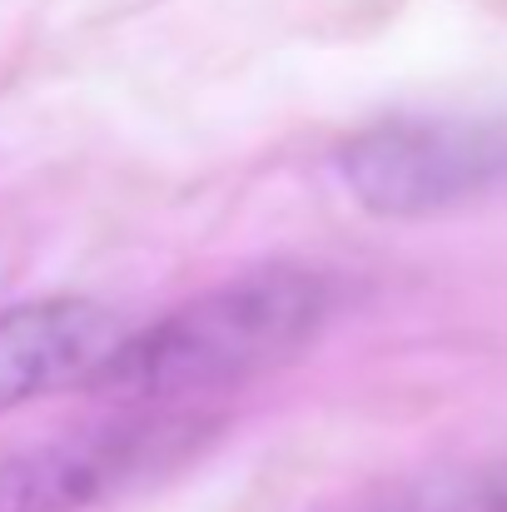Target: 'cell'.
Returning a JSON list of instances; mask_svg holds the SVG:
<instances>
[{
  "instance_id": "1",
  "label": "cell",
  "mask_w": 507,
  "mask_h": 512,
  "mask_svg": "<svg viewBox=\"0 0 507 512\" xmlns=\"http://www.w3.org/2000/svg\"><path fill=\"white\" fill-rule=\"evenodd\" d=\"M338 284L309 264H264L224 279L165 319L125 334L90 388L130 408H179L294 363L324 334Z\"/></svg>"
},
{
  "instance_id": "2",
  "label": "cell",
  "mask_w": 507,
  "mask_h": 512,
  "mask_svg": "<svg viewBox=\"0 0 507 512\" xmlns=\"http://www.w3.org/2000/svg\"><path fill=\"white\" fill-rule=\"evenodd\" d=\"M343 189L373 219H438L507 194V120L398 115L348 135L334 155Z\"/></svg>"
},
{
  "instance_id": "3",
  "label": "cell",
  "mask_w": 507,
  "mask_h": 512,
  "mask_svg": "<svg viewBox=\"0 0 507 512\" xmlns=\"http://www.w3.org/2000/svg\"><path fill=\"white\" fill-rule=\"evenodd\" d=\"M209 438L204 418L179 408H135L110 423L0 458V512H85L145 478L179 468Z\"/></svg>"
},
{
  "instance_id": "4",
  "label": "cell",
  "mask_w": 507,
  "mask_h": 512,
  "mask_svg": "<svg viewBox=\"0 0 507 512\" xmlns=\"http://www.w3.org/2000/svg\"><path fill=\"white\" fill-rule=\"evenodd\" d=\"M120 339V314L95 299L60 294L0 309V413L60 388H90Z\"/></svg>"
},
{
  "instance_id": "5",
  "label": "cell",
  "mask_w": 507,
  "mask_h": 512,
  "mask_svg": "<svg viewBox=\"0 0 507 512\" xmlns=\"http://www.w3.org/2000/svg\"><path fill=\"white\" fill-rule=\"evenodd\" d=\"M353 512H507V463L403 478L363 498Z\"/></svg>"
}]
</instances>
